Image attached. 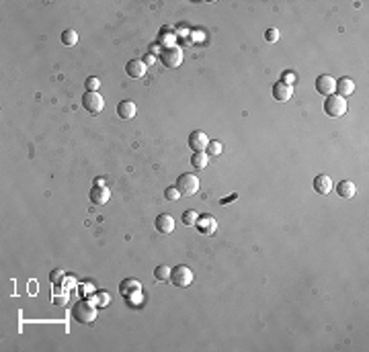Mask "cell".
I'll return each mask as SVG.
<instances>
[{
  "mask_svg": "<svg viewBox=\"0 0 369 352\" xmlns=\"http://www.w3.org/2000/svg\"><path fill=\"white\" fill-rule=\"evenodd\" d=\"M207 143H209V139H207V135L203 133V131H193L191 135H189V147L193 149V152H205V147H207Z\"/></svg>",
  "mask_w": 369,
  "mask_h": 352,
  "instance_id": "obj_10",
  "label": "cell"
},
{
  "mask_svg": "<svg viewBox=\"0 0 369 352\" xmlns=\"http://www.w3.org/2000/svg\"><path fill=\"white\" fill-rule=\"evenodd\" d=\"M324 113L328 117H343L347 113V100L339 94H330L324 100Z\"/></svg>",
  "mask_w": 369,
  "mask_h": 352,
  "instance_id": "obj_4",
  "label": "cell"
},
{
  "mask_svg": "<svg viewBox=\"0 0 369 352\" xmlns=\"http://www.w3.org/2000/svg\"><path fill=\"white\" fill-rule=\"evenodd\" d=\"M335 90H337V94L339 96H343V98H347V96H351L353 92H355V82L351 80V78H341V80H337V86H335Z\"/></svg>",
  "mask_w": 369,
  "mask_h": 352,
  "instance_id": "obj_15",
  "label": "cell"
},
{
  "mask_svg": "<svg viewBox=\"0 0 369 352\" xmlns=\"http://www.w3.org/2000/svg\"><path fill=\"white\" fill-rule=\"evenodd\" d=\"M82 107H84L90 115H99V113L105 109V100H103V96H101L99 92H88V90H86V94L82 96Z\"/></svg>",
  "mask_w": 369,
  "mask_h": 352,
  "instance_id": "obj_6",
  "label": "cell"
},
{
  "mask_svg": "<svg viewBox=\"0 0 369 352\" xmlns=\"http://www.w3.org/2000/svg\"><path fill=\"white\" fill-rule=\"evenodd\" d=\"M170 283L178 289H184L193 283V270L184 264H178L174 268H170Z\"/></svg>",
  "mask_w": 369,
  "mask_h": 352,
  "instance_id": "obj_2",
  "label": "cell"
},
{
  "mask_svg": "<svg viewBox=\"0 0 369 352\" xmlns=\"http://www.w3.org/2000/svg\"><path fill=\"white\" fill-rule=\"evenodd\" d=\"M160 60L166 68H178L182 64V49L178 45H168V47L162 49Z\"/></svg>",
  "mask_w": 369,
  "mask_h": 352,
  "instance_id": "obj_5",
  "label": "cell"
},
{
  "mask_svg": "<svg viewBox=\"0 0 369 352\" xmlns=\"http://www.w3.org/2000/svg\"><path fill=\"white\" fill-rule=\"evenodd\" d=\"M95 186H105V180H103V178H97V180H95Z\"/></svg>",
  "mask_w": 369,
  "mask_h": 352,
  "instance_id": "obj_32",
  "label": "cell"
},
{
  "mask_svg": "<svg viewBox=\"0 0 369 352\" xmlns=\"http://www.w3.org/2000/svg\"><path fill=\"white\" fill-rule=\"evenodd\" d=\"M265 39H267L269 43H275L277 39H279V29H275V27L267 29V33H265Z\"/></svg>",
  "mask_w": 369,
  "mask_h": 352,
  "instance_id": "obj_26",
  "label": "cell"
},
{
  "mask_svg": "<svg viewBox=\"0 0 369 352\" xmlns=\"http://www.w3.org/2000/svg\"><path fill=\"white\" fill-rule=\"evenodd\" d=\"M125 74H127L129 78H133V80H137V78H144V74H146L144 62H142V60H129V62L125 64Z\"/></svg>",
  "mask_w": 369,
  "mask_h": 352,
  "instance_id": "obj_12",
  "label": "cell"
},
{
  "mask_svg": "<svg viewBox=\"0 0 369 352\" xmlns=\"http://www.w3.org/2000/svg\"><path fill=\"white\" fill-rule=\"evenodd\" d=\"M142 291V285H140V281H135V279H123L121 283H119V293L129 301L133 295H137Z\"/></svg>",
  "mask_w": 369,
  "mask_h": 352,
  "instance_id": "obj_9",
  "label": "cell"
},
{
  "mask_svg": "<svg viewBox=\"0 0 369 352\" xmlns=\"http://www.w3.org/2000/svg\"><path fill=\"white\" fill-rule=\"evenodd\" d=\"M197 217H199V215H197L193 209H189V211H184V213H182V223L187 225V227H195Z\"/></svg>",
  "mask_w": 369,
  "mask_h": 352,
  "instance_id": "obj_23",
  "label": "cell"
},
{
  "mask_svg": "<svg viewBox=\"0 0 369 352\" xmlns=\"http://www.w3.org/2000/svg\"><path fill=\"white\" fill-rule=\"evenodd\" d=\"M72 318H74V322H76V324H84V326L86 324H93L95 318H97V305H93L86 299L74 303V307H72Z\"/></svg>",
  "mask_w": 369,
  "mask_h": 352,
  "instance_id": "obj_1",
  "label": "cell"
},
{
  "mask_svg": "<svg viewBox=\"0 0 369 352\" xmlns=\"http://www.w3.org/2000/svg\"><path fill=\"white\" fill-rule=\"evenodd\" d=\"M64 279H66V275H64V270H52V275H50V281H52V283L60 285V283H62Z\"/></svg>",
  "mask_w": 369,
  "mask_h": 352,
  "instance_id": "obj_27",
  "label": "cell"
},
{
  "mask_svg": "<svg viewBox=\"0 0 369 352\" xmlns=\"http://www.w3.org/2000/svg\"><path fill=\"white\" fill-rule=\"evenodd\" d=\"M174 186L178 188V192L182 194V197H193V194L199 190V178L195 174H191V172H184V174H180L176 178Z\"/></svg>",
  "mask_w": 369,
  "mask_h": 352,
  "instance_id": "obj_3",
  "label": "cell"
},
{
  "mask_svg": "<svg viewBox=\"0 0 369 352\" xmlns=\"http://www.w3.org/2000/svg\"><path fill=\"white\" fill-rule=\"evenodd\" d=\"M291 94H293L291 86L283 84L281 80L273 84V98H275V100H279V103H287V100L291 98Z\"/></svg>",
  "mask_w": 369,
  "mask_h": 352,
  "instance_id": "obj_13",
  "label": "cell"
},
{
  "mask_svg": "<svg viewBox=\"0 0 369 352\" xmlns=\"http://www.w3.org/2000/svg\"><path fill=\"white\" fill-rule=\"evenodd\" d=\"M195 227L199 229V233H203V236H213L215 229H217V221L211 215H199L195 221Z\"/></svg>",
  "mask_w": 369,
  "mask_h": 352,
  "instance_id": "obj_8",
  "label": "cell"
},
{
  "mask_svg": "<svg viewBox=\"0 0 369 352\" xmlns=\"http://www.w3.org/2000/svg\"><path fill=\"white\" fill-rule=\"evenodd\" d=\"M205 154L209 156V158H217V156L221 154V143L215 139V141H209L207 147H205Z\"/></svg>",
  "mask_w": 369,
  "mask_h": 352,
  "instance_id": "obj_22",
  "label": "cell"
},
{
  "mask_svg": "<svg viewBox=\"0 0 369 352\" xmlns=\"http://www.w3.org/2000/svg\"><path fill=\"white\" fill-rule=\"evenodd\" d=\"M84 86H86L88 92H97L99 86H101V80H99L97 76H90V78H86V84H84Z\"/></svg>",
  "mask_w": 369,
  "mask_h": 352,
  "instance_id": "obj_24",
  "label": "cell"
},
{
  "mask_svg": "<svg viewBox=\"0 0 369 352\" xmlns=\"http://www.w3.org/2000/svg\"><path fill=\"white\" fill-rule=\"evenodd\" d=\"M135 113H137V107H135V103H131V100H121L119 105H117V115L121 117V119H133L135 117Z\"/></svg>",
  "mask_w": 369,
  "mask_h": 352,
  "instance_id": "obj_16",
  "label": "cell"
},
{
  "mask_svg": "<svg viewBox=\"0 0 369 352\" xmlns=\"http://www.w3.org/2000/svg\"><path fill=\"white\" fill-rule=\"evenodd\" d=\"M62 43L68 45V47H74V45L78 43V33L74 31V29H66V31L62 33Z\"/></svg>",
  "mask_w": 369,
  "mask_h": 352,
  "instance_id": "obj_20",
  "label": "cell"
},
{
  "mask_svg": "<svg viewBox=\"0 0 369 352\" xmlns=\"http://www.w3.org/2000/svg\"><path fill=\"white\" fill-rule=\"evenodd\" d=\"M88 197H90V201L95 203V205H105L109 199H111V192H109V188L107 186H93V190L88 192Z\"/></svg>",
  "mask_w": 369,
  "mask_h": 352,
  "instance_id": "obj_11",
  "label": "cell"
},
{
  "mask_svg": "<svg viewBox=\"0 0 369 352\" xmlns=\"http://www.w3.org/2000/svg\"><path fill=\"white\" fill-rule=\"evenodd\" d=\"M154 60H156V58H154L152 54H148V56H144V60H142V62H144V66H152V64H154Z\"/></svg>",
  "mask_w": 369,
  "mask_h": 352,
  "instance_id": "obj_30",
  "label": "cell"
},
{
  "mask_svg": "<svg viewBox=\"0 0 369 352\" xmlns=\"http://www.w3.org/2000/svg\"><path fill=\"white\" fill-rule=\"evenodd\" d=\"M95 301H97V305H107L109 303V295L107 293H97L95 295Z\"/></svg>",
  "mask_w": 369,
  "mask_h": 352,
  "instance_id": "obj_29",
  "label": "cell"
},
{
  "mask_svg": "<svg viewBox=\"0 0 369 352\" xmlns=\"http://www.w3.org/2000/svg\"><path fill=\"white\" fill-rule=\"evenodd\" d=\"M355 192H357V186L351 180H341L337 184V194H339V197H343V199H353Z\"/></svg>",
  "mask_w": 369,
  "mask_h": 352,
  "instance_id": "obj_18",
  "label": "cell"
},
{
  "mask_svg": "<svg viewBox=\"0 0 369 352\" xmlns=\"http://www.w3.org/2000/svg\"><path fill=\"white\" fill-rule=\"evenodd\" d=\"M314 190L320 194H328L332 190V178L328 174H318L314 178Z\"/></svg>",
  "mask_w": 369,
  "mask_h": 352,
  "instance_id": "obj_17",
  "label": "cell"
},
{
  "mask_svg": "<svg viewBox=\"0 0 369 352\" xmlns=\"http://www.w3.org/2000/svg\"><path fill=\"white\" fill-rule=\"evenodd\" d=\"M54 303H58V305H66V297H58V295H54Z\"/></svg>",
  "mask_w": 369,
  "mask_h": 352,
  "instance_id": "obj_31",
  "label": "cell"
},
{
  "mask_svg": "<svg viewBox=\"0 0 369 352\" xmlns=\"http://www.w3.org/2000/svg\"><path fill=\"white\" fill-rule=\"evenodd\" d=\"M281 82L287 84V86H291V84L295 82V74H293V72H285V74L281 76Z\"/></svg>",
  "mask_w": 369,
  "mask_h": 352,
  "instance_id": "obj_28",
  "label": "cell"
},
{
  "mask_svg": "<svg viewBox=\"0 0 369 352\" xmlns=\"http://www.w3.org/2000/svg\"><path fill=\"white\" fill-rule=\"evenodd\" d=\"M154 225H156V231H160V233H170V231L174 229V219H172V215H168V213H160V215L156 217Z\"/></svg>",
  "mask_w": 369,
  "mask_h": 352,
  "instance_id": "obj_14",
  "label": "cell"
},
{
  "mask_svg": "<svg viewBox=\"0 0 369 352\" xmlns=\"http://www.w3.org/2000/svg\"><path fill=\"white\" fill-rule=\"evenodd\" d=\"M154 279H156V281H160V283L170 281V268H168L166 264L156 266V268H154Z\"/></svg>",
  "mask_w": 369,
  "mask_h": 352,
  "instance_id": "obj_21",
  "label": "cell"
},
{
  "mask_svg": "<svg viewBox=\"0 0 369 352\" xmlns=\"http://www.w3.org/2000/svg\"><path fill=\"white\" fill-rule=\"evenodd\" d=\"M209 164V156L205 152H193V158H191V166L195 170H203L205 166Z\"/></svg>",
  "mask_w": 369,
  "mask_h": 352,
  "instance_id": "obj_19",
  "label": "cell"
},
{
  "mask_svg": "<svg viewBox=\"0 0 369 352\" xmlns=\"http://www.w3.org/2000/svg\"><path fill=\"white\" fill-rule=\"evenodd\" d=\"M335 86H337V80L328 74H322L316 78V92L318 94H324V96H330L335 92Z\"/></svg>",
  "mask_w": 369,
  "mask_h": 352,
  "instance_id": "obj_7",
  "label": "cell"
},
{
  "mask_svg": "<svg viewBox=\"0 0 369 352\" xmlns=\"http://www.w3.org/2000/svg\"><path fill=\"white\" fill-rule=\"evenodd\" d=\"M164 197H166L168 201H178V199L182 197V194L178 192V188H176V186H168V188L164 190Z\"/></svg>",
  "mask_w": 369,
  "mask_h": 352,
  "instance_id": "obj_25",
  "label": "cell"
}]
</instances>
